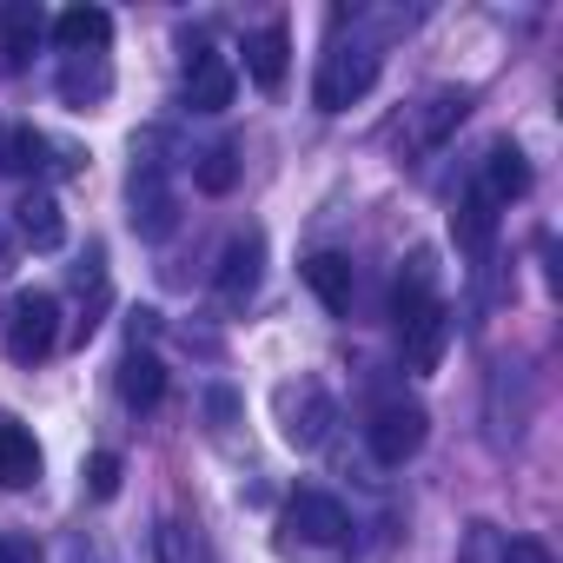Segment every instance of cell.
<instances>
[{"instance_id":"6da1fadb","label":"cell","mask_w":563,"mask_h":563,"mask_svg":"<svg viewBox=\"0 0 563 563\" xmlns=\"http://www.w3.org/2000/svg\"><path fill=\"white\" fill-rule=\"evenodd\" d=\"M126 219H133L140 239H166V232L179 225V192H173L166 159L153 153V140H146V153H133V173H126Z\"/></svg>"},{"instance_id":"7a4b0ae2","label":"cell","mask_w":563,"mask_h":563,"mask_svg":"<svg viewBox=\"0 0 563 563\" xmlns=\"http://www.w3.org/2000/svg\"><path fill=\"white\" fill-rule=\"evenodd\" d=\"M378 47L372 41H339L325 60H319V80H312V100H319V113H345V107H358L372 87H378Z\"/></svg>"},{"instance_id":"3957f363","label":"cell","mask_w":563,"mask_h":563,"mask_svg":"<svg viewBox=\"0 0 563 563\" xmlns=\"http://www.w3.org/2000/svg\"><path fill=\"white\" fill-rule=\"evenodd\" d=\"M365 438H372V457H378L385 471H398V464H411V457L424 451V438H431V411H424L418 398H385V405L372 411Z\"/></svg>"},{"instance_id":"277c9868","label":"cell","mask_w":563,"mask_h":563,"mask_svg":"<svg viewBox=\"0 0 563 563\" xmlns=\"http://www.w3.org/2000/svg\"><path fill=\"white\" fill-rule=\"evenodd\" d=\"M54 345H60V299H54V292H21V299L8 306V358L27 372V365H41Z\"/></svg>"},{"instance_id":"5b68a950","label":"cell","mask_w":563,"mask_h":563,"mask_svg":"<svg viewBox=\"0 0 563 563\" xmlns=\"http://www.w3.org/2000/svg\"><path fill=\"white\" fill-rule=\"evenodd\" d=\"M258 278H265V232L258 225H245V232H232L225 239V252H219V272H212V292H219V306H252V292H258Z\"/></svg>"},{"instance_id":"8992f818","label":"cell","mask_w":563,"mask_h":563,"mask_svg":"<svg viewBox=\"0 0 563 563\" xmlns=\"http://www.w3.org/2000/svg\"><path fill=\"white\" fill-rule=\"evenodd\" d=\"M80 146H54L41 126H8L0 133V173L14 179H41V173H80Z\"/></svg>"},{"instance_id":"52a82bcc","label":"cell","mask_w":563,"mask_h":563,"mask_svg":"<svg viewBox=\"0 0 563 563\" xmlns=\"http://www.w3.org/2000/svg\"><path fill=\"white\" fill-rule=\"evenodd\" d=\"M286 530H292L299 543H319V550H345V543H352V517H345V504L325 497V490H292V497H286Z\"/></svg>"},{"instance_id":"ba28073f","label":"cell","mask_w":563,"mask_h":563,"mask_svg":"<svg viewBox=\"0 0 563 563\" xmlns=\"http://www.w3.org/2000/svg\"><path fill=\"white\" fill-rule=\"evenodd\" d=\"M278 418H286V444L292 451H319L339 424V405L325 398V385H286L278 391Z\"/></svg>"},{"instance_id":"9c48e42d","label":"cell","mask_w":563,"mask_h":563,"mask_svg":"<svg viewBox=\"0 0 563 563\" xmlns=\"http://www.w3.org/2000/svg\"><path fill=\"white\" fill-rule=\"evenodd\" d=\"M523 418H530V378L523 365H497L490 372V444L510 451L523 438Z\"/></svg>"},{"instance_id":"30bf717a","label":"cell","mask_w":563,"mask_h":563,"mask_svg":"<svg viewBox=\"0 0 563 563\" xmlns=\"http://www.w3.org/2000/svg\"><path fill=\"white\" fill-rule=\"evenodd\" d=\"M54 93H60V107H74V113L107 107V93H113V67H107V54H67Z\"/></svg>"},{"instance_id":"8fae6325","label":"cell","mask_w":563,"mask_h":563,"mask_svg":"<svg viewBox=\"0 0 563 563\" xmlns=\"http://www.w3.org/2000/svg\"><path fill=\"white\" fill-rule=\"evenodd\" d=\"M286 67H292V27L286 21H265L258 34H245V74H252V87L278 93V87H286Z\"/></svg>"},{"instance_id":"7c38bea8","label":"cell","mask_w":563,"mask_h":563,"mask_svg":"<svg viewBox=\"0 0 563 563\" xmlns=\"http://www.w3.org/2000/svg\"><path fill=\"white\" fill-rule=\"evenodd\" d=\"M464 113H471V87H431L418 100V113H411V140L418 146H444L464 126Z\"/></svg>"},{"instance_id":"4fadbf2b","label":"cell","mask_w":563,"mask_h":563,"mask_svg":"<svg viewBox=\"0 0 563 563\" xmlns=\"http://www.w3.org/2000/svg\"><path fill=\"white\" fill-rule=\"evenodd\" d=\"M424 306H438V252H431V245H418V252L405 258L398 286H391V319H398V325H411Z\"/></svg>"},{"instance_id":"5bb4252c","label":"cell","mask_w":563,"mask_h":563,"mask_svg":"<svg viewBox=\"0 0 563 563\" xmlns=\"http://www.w3.org/2000/svg\"><path fill=\"white\" fill-rule=\"evenodd\" d=\"M232 87H239V74H232L225 54H186V107H192V113L232 107Z\"/></svg>"},{"instance_id":"9a60e30c","label":"cell","mask_w":563,"mask_h":563,"mask_svg":"<svg viewBox=\"0 0 563 563\" xmlns=\"http://www.w3.org/2000/svg\"><path fill=\"white\" fill-rule=\"evenodd\" d=\"M27 484H41V438L0 411V490H27Z\"/></svg>"},{"instance_id":"2e32d148","label":"cell","mask_w":563,"mask_h":563,"mask_svg":"<svg viewBox=\"0 0 563 563\" xmlns=\"http://www.w3.org/2000/svg\"><path fill=\"white\" fill-rule=\"evenodd\" d=\"M299 272H306V286H312V299H319L325 312H352L358 272H352V258H345V252H312Z\"/></svg>"},{"instance_id":"e0dca14e","label":"cell","mask_w":563,"mask_h":563,"mask_svg":"<svg viewBox=\"0 0 563 563\" xmlns=\"http://www.w3.org/2000/svg\"><path fill=\"white\" fill-rule=\"evenodd\" d=\"M477 192H484L490 206H510V199H523V192H530V159H523V146L497 140V146L484 153V179H477Z\"/></svg>"},{"instance_id":"ac0fdd59","label":"cell","mask_w":563,"mask_h":563,"mask_svg":"<svg viewBox=\"0 0 563 563\" xmlns=\"http://www.w3.org/2000/svg\"><path fill=\"white\" fill-rule=\"evenodd\" d=\"M14 239H21V245H34V252H54V245L67 239V212H60V199L34 186V192L14 206Z\"/></svg>"},{"instance_id":"d6986e66","label":"cell","mask_w":563,"mask_h":563,"mask_svg":"<svg viewBox=\"0 0 563 563\" xmlns=\"http://www.w3.org/2000/svg\"><path fill=\"white\" fill-rule=\"evenodd\" d=\"M405 332V365L411 372H438V358H444V345H451V312L444 306H424L411 325H398Z\"/></svg>"},{"instance_id":"ffe728a7","label":"cell","mask_w":563,"mask_h":563,"mask_svg":"<svg viewBox=\"0 0 563 563\" xmlns=\"http://www.w3.org/2000/svg\"><path fill=\"white\" fill-rule=\"evenodd\" d=\"M120 405H133V411H153L159 398H166V365L153 358V352H140V345H126V358H120Z\"/></svg>"},{"instance_id":"44dd1931","label":"cell","mask_w":563,"mask_h":563,"mask_svg":"<svg viewBox=\"0 0 563 563\" xmlns=\"http://www.w3.org/2000/svg\"><path fill=\"white\" fill-rule=\"evenodd\" d=\"M54 41H60V54H107L113 14H107V8H67V14L54 21Z\"/></svg>"},{"instance_id":"7402d4cb","label":"cell","mask_w":563,"mask_h":563,"mask_svg":"<svg viewBox=\"0 0 563 563\" xmlns=\"http://www.w3.org/2000/svg\"><path fill=\"white\" fill-rule=\"evenodd\" d=\"M451 232H457V245H464L471 258H490V245H497V206L471 186V192L457 199V212H451Z\"/></svg>"},{"instance_id":"603a6c76","label":"cell","mask_w":563,"mask_h":563,"mask_svg":"<svg viewBox=\"0 0 563 563\" xmlns=\"http://www.w3.org/2000/svg\"><path fill=\"white\" fill-rule=\"evenodd\" d=\"M0 21H8V41H0V74H21L47 21H41V8H27V0H14V8H0Z\"/></svg>"},{"instance_id":"cb8c5ba5","label":"cell","mask_w":563,"mask_h":563,"mask_svg":"<svg viewBox=\"0 0 563 563\" xmlns=\"http://www.w3.org/2000/svg\"><path fill=\"white\" fill-rule=\"evenodd\" d=\"M153 550H159V563H212V550H206L199 523H186V517H166V523H159V537H153Z\"/></svg>"},{"instance_id":"d4e9b609","label":"cell","mask_w":563,"mask_h":563,"mask_svg":"<svg viewBox=\"0 0 563 563\" xmlns=\"http://www.w3.org/2000/svg\"><path fill=\"white\" fill-rule=\"evenodd\" d=\"M192 179H199V192H212V199H219V192H232V186H239V146H232V140L206 146V153H199V166H192Z\"/></svg>"},{"instance_id":"484cf974","label":"cell","mask_w":563,"mask_h":563,"mask_svg":"<svg viewBox=\"0 0 563 563\" xmlns=\"http://www.w3.org/2000/svg\"><path fill=\"white\" fill-rule=\"evenodd\" d=\"M80 477H87V497H93V504H113V497H120V477H126V464H120V451H93Z\"/></svg>"},{"instance_id":"4316f807","label":"cell","mask_w":563,"mask_h":563,"mask_svg":"<svg viewBox=\"0 0 563 563\" xmlns=\"http://www.w3.org/2000/svg\"><path fill=\"white\" fill-rule=\"evenodd\" d=\"M0 563H47L34 530H0Z\"/></svg>"},{"instance_id":"83f0119b","label":"cell","mask_w":563,"mask_h":563,"mask_svg":"<svg viewBox=\"0 0 563 563\" xmlns=\"http://www.w3.org/2000/svg\"><path fill=\"white\" fill-rule=\"evenodd\" d=\"M497 563H556V556H550V543H543V537H504Z\"/></svg>"},{"instance_id":"f1b7e54d","label":"cell","mask_w":563,"mask_h":563,"mask_svg":"<svg viewBox=\"0 0 563 563\" xmlns=\"http://www.w3.org/2000/svg\"><path fill=\"white\" fill-rule=\"evenodd\" d=\"M206 411H212V424H232V418H239V391L212 385V391H206Z\"/></svg>"},{"instance_id":"f546056e","label":"cell","mask_w":563,"mask_h":563,"mask_svg":"<svg viewBox=\"0 0 563 563\" xmlns=\"http://www.w3.org/2000/svg\"><path fill=\"white\" fill-rule=\"evenodd\" d=\"M126 332H133V345H140V339H153V332H159V312H153V306L126 312Z\"/></svg>"},{"instance_id":"4dcf8cb0","label":"cell","mask_w":563,"mask_h":563,"mask_svg":"<svg viewBox=\"0 0 563 563\" xmlns=\"http://www.w3.org/2000/svg\"><path fill=\"white\" fill-rule=\"evenodd\" d=\"M8 265H14V232L0 225V272H8Z\"/></svg>"}]
</instances>
